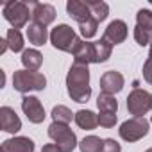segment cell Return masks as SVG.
Wrapping results in <instances>:
<instances>
[{
    "label": "cell",
    "instance_id": "cell-1",
    "mask_svg": "<svg viewBox=\"0 0 152 152\" xmlns=\"http://www.w3.org/2000/svg\"><path fill=\"white\" fill-rule=\"evenodd\" d=\"M66 90L72 100L84 104L91 97V86H90V68L88 64L73 63L66 73Z\"/></svg>",
    "mask_w": 152,
    "mask_h": 152
},
{
    "label": "cell",
    "instance_id": "cell-2",
    "mask_svg": "<svg viewBox=\"0 0 152 152\" xmlns=\"http://www.w3.org/2000/svg\"><path fill=\"white\" fill-rule=\"evenodd\" d=\"M13 88L23 95L29 91H43L47 88V77L41 72L16 70L13 75Z\"/></svg>",
    "mask_w": 152,
    "mask_h": 152
},
{
    "label": "cell",
    "instance_id": "cell-3",
    "mask_svg": "<svg viewBox=\"0 0 152 152\" xmlns=\"http://www.w3.org/2000/svg\"><path fill=\"white\" fill-rule=\"evenodd\" d=\"M81 41V38L75 34V31L66 25V23H59L52 29L50 32V43L54 48L61 50V52H73V48L77 47V43Z\"/></svg>",
    "mask_w": 152,
    "mask_h": 152
},
{
    "label": "cell",
    "instance_id": "cell-4",
    "mask_svg": "<svg viewBox=\"0 0 152 152\" xmlns=\"http://www.w3.org/2000/svg\"><path fill=\"white\" fill-rule=\"evenodd\" d=\"M48 138L54 140V143L61 148V152H73L75 147H77V136L75 132L66 125V124H57L52 122L48 125Z\"/></svg>",
    "mask_w": 152,
    "mask_h": 152
},
{
    "label": "cell",
    "instance_id": "cell-5",
    "mask_svg": "<svg viewBox=\"0 0 152 152\" xmlns=\"http://www.w3.org/2000/svg\"><path fill=\"white\" fill-rule=\"evenodd\" d=\"M2 15L11 23V27L18 31L29 23V18H32V11L29 9V4L25 2H6Z\"/></svg>",
    "mask_w": 152,
    "mask_h": 152
},
{
    "label": "cell",
    "instance_id": "cell-6",
    "mask_svg": "<svg viewBox=\"0 0 152 152\" xmlns=\"http://www.w3.org/2000/svg\"><path fill=\"white\" fill-rule=\"evenodd\" d=\"M148 127H150V122H148L145 116H140V118L132 116V118L125 120V122L120 125L118 134H120V138H122L124 141L132 143V141H138V140H141L143 136H147V134H148Z\"/></svg>",
    "mask_w": 152,
    "mask_h": 152
},
{
    "label": "cell",
    "instance_id": "cell-7",
    "mask_svg": "<svg viewBox=\"0 0 152 152\" xmlns=\"http://www.w3.org/2000/svg\"><path fill=\"white\" fill-rule=\"evenodd\" d=\"M134 39L140 47H147L152 41V11L140 9L136 15V27H134Z\"/></svg>",
    "mask_w": 152,
    "mask_h": 152
},
{
    "label": "cell",
    "instance_id": "cell-8",
    "mask_svg": "<svg viewBox=\"0 0 152 152\" xmlns=\"http://www.w3.org/2000/svg\"><path fill=\"white\" fill-rule=\"evenodd\" d=\"M150 93L141 90V88H134L129 97H127V109L132 116L140 118V116H145L150 109Z\"/></svg>",
    "mask_w": 152,
    "mask_h": 152
},
{
    "label": "cell",
    "instance_id": "cell-9",
    "mask_svg": "<svg viewBox=\"0 0 152 152\" xmlns=\"http://www.w3.org/2000/svg\"><path fill=\"white\" fill-rule=\"evenodd\" d=\"M22 111L23 115L27 116V120L31 124H41L45 120V107L43 104L39 102L38 97H32V95H23L22 99Z\"/></svg>",
    "mask_w": 152,
    "mask_h": 152
},
{
    "label": "cell",
    "instance_id": "cell-10",
    "mask_svg": "<svg viewBox=\"0 0 152 152\" xmlns=\"http://www.w3.org/2000/svg\"><path fill=\"white\" fill-rule=\"evenodd\" d=\"M127 34H129L127 23H125L124 20H113V22L106 27V31H104V34H102V39L107 41L111 47H115V45L124 43V41L127 39Z\"/></svg>",
    "mask_w": 152,
    "mask_h": 152
},
{
    "label": "cell",
    "instance_id": "cell-11",
    "mask_svg": "<svg viewBox=\"0 0 152 152\" xmlns=\"http://www.w3.org/2000/svg\"><path fill=\"white\" fill-rule=\"evenodd\" d=\"M124 84H125L124 75L120 72H116V70L104 72L102 77H100V90H102V93L115 95V93H118V91L124 90Z\"/></svg>",
    "mask_w": 152,
    "mask_h": 152
},
{
    "label": "cell",
    "instance_id": "cell-12",
    "mask_svg": "<svg viewBox=\"0 0 152 152\" xmlns=\"http://www.w3.org/2000/svg\"><path fill=\"white\" fill-rule=\"evenodd\" d=\"M29 6H32V22L39 23L43 27L50 25L56 20V7L50 4H39V2H29Z\"/></svg>",
    "mask_w": 152,
    "mask_h": 152
},
{
    "label": "cell",
    "instance_id": "cell-13",
    "mask_svg": "<svg viewBox=\"0 0 152 152\" xmlns=\"http://www.w3.org/2000/svg\"><path fill=\"white\" fill-rule=\"evenodd\" d=\"M0 125H2V131L6 132H18L22 129V120L16 115V111L9 106H2L0 107Z\"/></svg>",
    "mask_w": 152,
    "mask_h": 152
},
{
    "label": "cell",
    "instance_id": "cell-14",
    "mask_svg": "<svg viewBox=\"0 0 152 152\" xmlns=\"http://www.w3.org/2000/svg\"><path fill=\"white\" fill-rule=\"evenodd\" d=\"M66 13L79 25L91 18V11H90L88 2H81V0H68L66 2Z\"/></svg>",
    "mask_w": 152,
    "mask_h": 152
},
{
    "label": "cell",
    "instance_id": "cell-15",
    "mask_svg": "<svg viewBox=\"0 0 152 152\" xmlns=\"http://www.w3.org/2000/svg\"><path fill=\"white\" fill-rule=\"evenodd\" d=\"M36 145L27 136H15L2 143V152H34Z\"/></svg>",
    "mask_w": 152,
    "mask_h": 152
},
{
    "label": "cell",
    "instance_id": "cell-16",
    "mask_svg": "<svg viewBox=\"0 0 152 152\" xmlns=\"http://www.w3.org/2000/svg\"><path fill=\"white\" fill-rule=\"evenodd\" d=\"M73 63H81V64H90L95 63V52H93V41H84L81 39L77 47L72 52Z\"/></svg>",
    "mask_w": 152,
    "mask_h": 152
},
{
    "label": "cell",
    "instance_id": "cell-17",
    "mask_svg": "<svg viewBox=\"0 0 152 152\" xmlns=\"http://www.w3.org/2000/svg\"><path fill=\"white\" fill-rule=\"evenodd\" d=\"M48 38H50V34H48L47 27H43L39 23H34V22H31L27 25V39H29V43H32L36 47H41V45L47 43Z\"/></svg>",
    "mask_w": 152,
    "mask_h": 152
},
{
    "label": "cell",
    "instance_id": "cell-18",
    "mask_svg": "<svg viewBox=\"0 0 152 152\" xmlns=\"http://www.w3.org/2000/svg\"><path fill=\"white\" fill-rule=\"evenodd\" d=\"M75 124H77L81 129L84 131H93L97 125H99V115H95L93 111L90 109H81L75 113Z\"/></svg>",
    "mask_w": 152,
    "mask_h": 152
},
{
    "label": "cell",
    "instance_id": "cell-19",
    "mask_svg": "<svg viewBox=\"0 0 152 152\" xmlns=\"http://www.w3.org/2000/svg\"><path fill=\"white\" fill-rule=\"evenodd\" d=\"M43 63V54L36 48H27L22 52V64L25 66V70H32L38 72L39 66Z\"/></svg>",
    "mask_w": 152,
    "mask_h": 152
},
{
    "label": "cell",
    "instance_id": "cell-20",
    "mask_svg": "<svg viewBox=\"0 0 152 152\" xmlns=\"http://www.w3.org/2000/svg\"><path fill=\"white\" fill-rule=\"evenodd\" d=\"M88 6H90V11H91V16L100 23L104 22L107 16H109V6L102 0H88Z\"/></svg>",
    "mask_w": 152,
    "mask_h": 152
},
{
    "label": "cell",
    "instance_id": "cell-21",
    "mask_svg": "<svg viewBox=\"0 0 152 152\" xmlns=\"http://www.w3.org/2000/svg\"><path fill=\"white\" fill-rule=\"evenodd\" d=\"M93 52H95V63H106L111 57L113 47L100 38L99 41H93Z\"/></svg>",
    "mask_w": 152,
    "mask_h": 152
},
{
    "label": "cell",
    "instance_id": "cell-22",
    "mask_svg": "<svg viewBox=\"0 0 152 152\" xmlns=\"http://www.w3.org/2000/svg\"><path fill=\"white\" fill-rule=\"evenodd\" d=\"M97 107L100 109V113H116L118 111V102H116L115 95L100 93L97 97Z\"/></svg>",
    "mask_w": 152,
    "mask_h": 152
},
{
    "label": "cell",
    "instance_id": "cell-23",
    "mask_svg": "<svg viewBox=\"0 0 152 152\" xmlns=\"http://www.w3.org/2000/svg\"><path fill=\"white\" fill-rule=\"evenodd\" d=\"M81 152H102L104 150V140L99 136H86L84 140L79 141Z\"/></svg>",
    "mask_w": 152,
    "mask_h": 152
},
{
    "label": "cell",
    "instance_id": "cell-24",
    "mask_svg": "<svg viewBox=\"0 0 152 152\" xmlns=\"http://www.w3.org/2000/svg\"><path fill=\"white\" fill-rule=\"evenodd\" d=\"M6 39H7V45H9V50L13 52H23V36L18 29H9L7 34H6Z\"/></svg>",
    "mask_w": 152,
    "mask_h": 152
},
{
    "label": "cell",
    "instance_id": "cell-25",
    "mask_svg": "<svg viewBox=\"0 0 152 152\" xmlns=\"http://www.w3.org/2000/svg\"><path fill=\"white\" fill-rule=\"evenodd\" d=\"M72 118H75V113H72L66 106H56L54 109H52V120L54 122H57V124H70L72 122Z\"/></svg>",
    "mask_w": 152,
    "mask_h": 152
},
{
    "label": "cell",
    "instance_id": "cell-26",
    "mask_svg": "<svg viewBox=\"0 0 152 152\" xmlns=\"http://www.w3.org/2000/svg\"><path fill=\"white\" fill-rule=\"evenodd\" d=\"M79 31H81L83 38L90 39V38H93V36L97 34V31H99V22L91 16L90 20H86L84 23H81V25H79Z\"/></svg>",
    "mask_w": 152,
    "mask_h": 152
},
{
    "label": "cell",
    "instance_id": "cell-27",
    "mask_svg": "<svg viewBox=\"0 0 152 152\" xmlns=\"http://www.w3.org/2000/svg\"><path fill=\"white\" fill-rule=\"evenodd\" d=\"M116 124V113H99V125L104 129H111Z\"/></svg>",
    "mask_w": 152,
    "mask_h": 152
},
{
    "label": "cell",
    "instance_id": "cell-28",
    "mask_svg": "<svg viewBox=\"0 0 152 152\" xmlns=\"http://www.w3.org/2000/svg\"><path fill=\"white\" fill-rule=\"evenodd\" d=\"M143 79H145V83H148L150 86H152V54L148 52V57H147V61H145V64H143Z\"/></svg>",
    "mask_w": 152,
    "mask_h": 152
},
{
    "label": "cell",
    "instance_id": "cell-29",
    "mask_svg": "<svg viewBox=\"0 0 152 152\" xmlns=\"http://www.w3.org/2000/svg\"><path fill=\"white\" fill-rule=\"evenodd\" d=\"M102 152H122V147L116 140L113 138H106L104 140V150Z\"/></svg>",
    "mask_w": 152,
    "mask_h": 152
},
{
    "label": "cell",
    "instance_id": "cell-30",
    "mask_svg": "<svg viewBox=\"0 0 152 152\" xmlns=\"http://www.w3.org/2000/svg\"><path fill=\"white\" fill-rule=\"evenodd\" d=\"M41 152H61V148H59L56 143H47V145L41 148Z\"/></svg>",
    "mask_w": 152,
    "mask_h": 152
},
{
    "label": "cell",
    "instance_id": "cell-31",
    "mask_svg": "<svg viewBox=\"0 0 152 152\" xmlns=\"http://www.w3.org/2000/svg\"><path fill=\"white\" fill-rule=\"evenodd\" d=\"M0 43H2V47H0V54H4V52L9 48V45H7V39H2Z\"/></svg>",
    "mask_w": 152,
    "mask_h": 152
},
{
    "label": "cell",
    "instance_id": "cell-32",
    "mask_svg": "<svg viewBox=\"0 0 152 152\" xmlns=\"http://www.w3.org/2000/svg\"><path fill=\"white\" fill-rule=\"evenodd\" d=\"M145 152H152V147H150V148H147V150H145Z\"/></svg>",
    "mask_w": 152,
    "mask_h": 152
},
{
    "label": "cell",
    "instance_id": "cell-33",
    "mask_svg": "<svg viewBox=\"0 0 152 152\" xmlns=\"http://www.w3.org/2000/svg\"><path fill=\"white\" fill-rule=\"evenodd\" d=\"M150 109H152V97H150Z\"/></svg>",
    "mask_w": 152,
    "mask_h": 152
},
{
    "label": "cell",
    "instance_id": "cell-34",
    "mask_svg": "<svg viewBox=\"0 0 152 152\" xmlns=\"http://www.w3.org/2000/svg\"><path fill=\"white\" fill-rule=\"evenodd\" d=\"M150 54H152V41H150Z\"/></svg>",
    "mask_w": 152,
    "mask_h": 152
},
{
    "label": "cell",
    "instance_id": "cell-35",
    "mask_svg": "<svg viewBox=\"0 0 152 152\" xmlns=\"http://www.w3.org/2000/svg\"><path fill=\"white\" fill-rule=\"evenodd\" d=\"M150 124H152V118H150Z\"/></svg>",
    "mask_w": 152,
    "mask_h": 152
}]
</instances>
